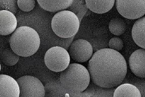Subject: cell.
<instances>
[{
    "instance_id": "1",
    "label": "cell",
    "mask_w": 145,
    "mask_h": 97,
    "mask_svg": "<svg viewBox=\"0 0 145 97\" xmlns=\"http://www.w3.org/2000/svg\"><path fill=\"white\" fill-rule=\"evenodd\" d=\"M88 70L96 85L112 88L120 85L127 73L126 61L121 54L110 48H102L95 52L89 61Z\"/></svg>"
},
{
    "instance_id": "2",
    "label": "cell",
    "mask_w": 145,
    "mask_h": 97,
    "mask_svg": "<svg viewBox=\"0 0 145 97\" xmlns=\"http://www.w3.org/2000/svg\"><path fill=\"white\" fill-rule=\"evenodd\" d=\"M11 48L16 54L28 57L35 54L40 48V40L34 28L22 26L16 28L10 38Z\"/></svg>"
},
{
    "instance_id": "3",
    "label": "cell",
    "mask_w": 145,
    "mask_h": 97,
    "mask_svg": "<svg viewBox=\"0 0 145 97\" xmlns=\"http://www.w3.org/2000/svg\"><path fill=\"white\" fill-rule=\"evenodd\" d=\"M59 82L61 87L67 92L80 93L86 90L91 77L88 70L82 65L70 64L60 72Z\"/></svg>"
},
{
    "instance_id": "4",
    "label": "cell",
    "mask_w": 145,
    "mask_h": 97,
    "mask_svg": "<svg viewBox=\"0 0 145 97\" xmlns=\"http://www.w3.org/2000/svg\"><path fill=\"white\" fill-rule=\"evenodd\" d=\"M80 20L76 14L68 10H62L55 14L51 22L52 30L62 38H72L80 28Z\"/></svg>"
},
{
    "instance_id": "5",
    "label": "cell",
    "mask_w": 145,
    "mask_h": 97,
    "mask_svg": "<svg viewBox=\"0 0 145 97\" xmlns=\"http://www.w3.org/2000/svg\"><path fill=\"white\" fill-rule=\"evenodd\" d=\"M44 61L45 65L49 70L60 72L70 64V57L65 48L61 46H54L46 52Z\"/></svg>"
},
{
    "instance_id": "6",
    "label": "cell",
    "mask_w": 145,
    "mask_h": 97,
    "mask_svg": "<svg viewBox=\"0 0 145 97\" xmlns=\"http://www.w3.org/2000/svg\"><path fill=\"white\" fill-rule=\"evenodd\" d=\"M20 90L19 97H44L46 90L40 81L34 76H22L17 80Z\"/></svg>"
},
{
    "instance_id": "7",
    "label": "cell",
    "mask_w": 145,
    "mask_h": 97,
    "mask_svg": "<svg viewBox=\"0 0 145 97\" xmlns=\"http://www.w3.org/2000/svg\"><path fill=\"white\" fill-rule=\"evenodd\" d=\"M118 12L127 19H138L145 14V0H115Z\"/></svg>"
},
{
    "instance_id": "8",
    "label": "cell",
    "mask_w": 145,
    "mask_h": 97,
    "mask_svg": "<svg viewBox=\"0 0 145 97\" xmlns=\"http://www.w3.org/2000/svg\"><path fill=\"white\" fill-rule=\"evenodd\" d=\"M93 48L89 41L77 39L73 41L69 49L70 58L75 62L84 63L89 61L93 55Z\"/></svg>"
},
{
    "instance_id": "9",
    "label": "cell",
    "mask_w": 145,
    "mask_h": 97,
    "mask_svg": "<svg viewBox=\"0 0 145 97\" xmlns=\"http://www.w3.org/2000/svg\"><path fill=\"white\" fill-rule=\"evenodd\" d=\"M129 65L133 74L140 78H145V49L137 50L131 54L129 59Z\"/></svg>"
},
{
    "instance_id": "10",
    "label": "cell",
    "mask_w": 145,
    "mask_h": 97,
    "mask_svg": "<svg viewBox=\"0 0 145 97\" xmlns=\"http://www.w3.org/2000/svg\"><path fill=\"white\" fill-rule=\"evenodd\" d=\"M20 90L16 81L11 76L0 75V97H19Z\"/></svg>"
},
{
    "instance_id": "11",
    "label": "cell",
    "mask_w": 145,
    "mask_h": 97,
    "mask_svg": "<svg viewBox=\"0 0 145 97\" xmlns=\"http://www.w3.org/2000/svg\"><path fill=\"white\" fill-rule=\"evenodd\" d=\"M17 26L16 16L8 10L0 11V35L7 36L14 32Z\"/></svg>"
},
{
    "instance_id": "12",
    "label": "cell",
    "mask_w": 145,
    "mask_h": 97,
    "mask_svg": "<svg viewBox=\"0 0 145 97\" xmlns=\"http://www.w3.org/2000/svg\"><path fill=\"white\" fill-rule=\"evenodd\" d=\"M43 9L50 12L64 10L72 5L73 0H37Z\"/></svg>"
},
{
    "instance_id": "13",
    "label": "cell",
    "mask_w": 145,
    "mask_h": 97,
    "mask_svg": "<svg viewBox=\"0 0 145 97\" xmlns=\"http://www.w3.org/2000/svg\"><path fill=\"white\" fill-rule=\"evenodd\" d=\"M133 41L139 47L145 49V17H142L133 24L131 31Z\"/></svg>"
},
{
    "instance_id": "14",
    "label": "cell",
    "mask_w": 145,
    "mask_h": 97,
    "mask_svg": "<svg viewBox=\"0 0 145 97\" xmlns=\"http://www.w3.org/2000/svg\"><path fill=\"white\" fill-rule=\"evenodd\" d=\"M115 1V0H85L88 8L98 14L109 11L114 5Z\"/></svg>"
},
{
    "instance_id": "15",
    "label": "cell",
    "mask_w": 145,
    "mask_h": 97,
    "mask_svg": "<svg viewBox=\"0 0 145 97\" xmlns=\"http://www.w3.org/2000/svg\"><path fill=\"white\" fill-rule=\"evenodd\" d=\"M141 94L136 86L125 83L118 86L115 90L113 97H140Z\"/></svg>"
},
{
    "instance_id": "16",
    "label": "cell",
    "mask_w": 145,
    "mask_h": 97,
    "mask_svg": "<svg viewBox=\"0 0 145 97\" xmlns=\"http://www.w3.org/2000/svg\"><path fill=\"white\" fill-rule=\"evenodd\" d=\"M109 29L110 32L114 35H121L126 31V24L123 19L115 18L110 20Z\"/></svg>"
},
{
    "instance_id": "17",
    "label": "cell",
    "mask_w": 145,
    "mask_h": 97,
    "mask_svg": "<svg viewBox=\"0 0 145 97\" xmlns=\"http://www.w3.org/2000/svg\"><path fill=\"white\" fill-rule=\"evenodd\" d=\"M2 59L4 64L8 66H13L18 62L19 56L16 54L12 49L7 48L2 54Z\"/></svg>"
},
{
    "instance_id": "18",
    "label": "cell",
    "mask_w": 145,
    "mask_h": 97,
    "mask_svg": "<svg viewBox=\"0 0 145 97\" xmlns=\"http://www.w3.org/2000/svg\"><path fill=\"white\" fill-rule=\"evenodd\" d=\"M18 8L17 0H0V11L8 10L15 15Z\"/></svg>"
},
{
    "instance_id": "19",
    "label": "cell",
    "mask_w": 145,
    "mask_h": 97,
    "mask_svg": "<svg viewBox=\"0 0 145 97\" xmlns=\"http://www.w3.org/2000/svg\"><path fill=\"white\" fill-rule=\"evenodd\" d=\"M35 4V0H17L18 7L24 12H29L33 10Z\"/></svg>"
},
{
    "instance_id": "20",
    "label": "cell",
    "mask_w": 145,
    "mask_h": 97,
    "mask_svg": "<svg viewBox=\"0 0 145 97\" xmlns=\"http://www.w3.org/2000/svg\"><path fill=\"white\" fill-rule=\"evenodd\" d=\"M108 46L110 49L115 50L119 52L123 48V42L121 39L115 37L111 38L109 40Z\"/></svg>"
},
{
    "instance_id": "21",
    "label": "cell",
    "mask_w": 145,
    "mask_h": 97,
    "mask_svg": "<svg viewBox=\"0 0 145 97\" xmlns=\"http://www.w3.org/2000/svg\"><path fill=\"white\" fill-rule=\"evenodd\" d=\"M0 72H1V64H0Z\"/></svg>"
}]
</instances>
